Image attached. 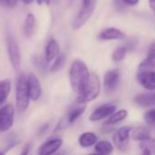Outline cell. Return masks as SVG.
I'll return each mask as SVG.
<instances>
[{
	"label": "cell",
	"instance_id": "obj_1",
	"mask_svg": "<svg viewBox=\"0 0 155 155\" xmlns=\"http://www.w3.org/2000/svg\"><path fill=\"white\" fill-rule=\"evenodd\" d=\"M90 73L86 64L81 60H75L69 68V83L73 92L79 94L87 83Z\"/></svg>",
	"mask_w": 155,
	"mask_h": 155
},
{
	"label": "cell",
	"instance_id": "obj_2",
	"mask_svg": "<svg viewBox=\"0 0 155 155\" xmlns=\"http://www.w3.org/2000/svg\"><path fill=\"white\" fill-rule=\"evenodd\" d=\"M100 81L97 74H90L87 83L84 84L81 91L78 94V102L87 104L95 100L100 93Z\"/></svg>",
	"mask_w": 155,
	"mask_h": 155
},
{
	"label": "cell",
	"instance_id": "obj_3",
	"mask_svg": "<svg viewBox=\"0 0 155 155\" xmlns=\"http://www.w3.org/2000/svg\"><path fill=\"white\" fill-rule=\"evenodd\" d=\"M29 94L26 84V77L24 74H20L16 80V109L20 113L26 111L29 104Z\"/></svg>",
	"mask_w": 155,
	"mask_h": 155
},
{
	"label": "cell",
	"instance_id": "obj_4",
	"mask_svg": "<svg viewBox=\"0 0 155 155\" xmlns=\"http://www.w3.org/2000/svg\"><path fill=\"white\" fill-rule=\"evenodd\" d=\"M5 46L12 67L14 68V70L18 71L21 63V52L16 39L10 34L6 35Z\"/></svg>",
	"mask_w": 155,
	"mask_h": 155
},
{
	"label": "cell",
	"instance_id": "obj_5",
	"mask_svg": "<svg viewBox=\"0 0 155 155\" xmlns=\"http://www.w3.org/2000/svg\"><path fill=\"white\" fill-rule=\"evenodd\" d=\"M97 0H88L82 1V6L79 9L75 20L73 21V29L78 30L81 28L92 15Z\"/></svg>",
	"mask_w": 155,
	"mask_h": 155
},
{
	"label": "cell",
	"instance_id": "obj_6",
	"mask_svg": "<svg viewBox=\"0 0 155 155\" xmlns=\"http://www.w3.org/2000/svg\"><path fill=\"white\" fill-rule=\"evenodd\" d=\"M132 130V126H124L118 129L112 136V141L116 148L120 151H125L130 141V134Z\"/></svg>",
	"mask_w": 155,
	"mask_h": 155
},
{
	"label": "cell",
	"instance_id": "obj_7",
	"mask_svg": "<svg viewBox=\"0 0 155 155\" xmlns=\"http://www.w3.org/2000/svg\"><path fill=\"white\" fill-rule=\"evenodd\" d=\"M14 117L15 108L12 104H5L0 109V133L6 132L12 127Z\"/></svg>",
	"mask_w": 155,
	"mask_h": 155
},
{
	"label": "cell",
	"instance_id": "obj_8",
	"mask_svg": "<svg viewBox=\"0 0 155 155\" xmlns=\"http://www.w3.org/2000/svg\"><path fill=\"white\" fill-rule=\"evenodd\" d=\"M26 84L29 98L32 101H37L42 94V87L38 78L36 76L35 74L30 73L26 77Z\"/></svg>",
	"mask_w": 155,
	"mask_h": 155
},
{
	"label": "cell",
	"instance_id": "obj_9",
	"mask_svg": "<svg viewBox=\"0 0 155 155\" xmlns=\"http://www.w3.org/2000/svg\"><path fill=\"white\" fill-rule=\"evenodd\" d=\"M120 82V71L118 69H112L104 74L103 77V88L106 93L113 92Z\"/></svg>",
	"mask_w": 155,
	"mask_h": 155
},
{
	"label": "cell",
	"instance_id": "obj_10",
	"mask_svg": "<svg viewBox=\"0 0 155 155\" xmlns=\"http://www.w3.org/2000/svg\"><path fill=\"white\" fill-rule=\"evenodd\" d=\"M117 109V106L113 104H105L98 108H96L90 116V121L98 122L108 118L111 114H113Z\"/></svg>",
	"mask_w": 155,
	"mask_h": 155
},
{
	"label": "cell",
	"instance_id": "obj_11",
	"mask_svg": "<svg viewBox=\"0 0 155 155\" xmlns=\"http://www.w3.org/2000/svg\"><path fill=\"white\" fill-rule=\"evenodd\" d=\"M137 81L147 90H155V72L144 70L137 74Z\"/></svg>",
	"mask_w": 155,
	"mask_h": 155
},
{
	"label": "cell",
	"instance_id": "obj_12",
	"mask_svg": "<svg viewBox=\"0 0 155 155\" xmlns=\"http://www.w3.org/2000/svg\"><path fill=\"white\" fill-rule=\"evenodd\" d=\"M62 144H63V141L61 139L56 138V139L48 140L40 145L37 153L39 155H49L55 153L62 146Z\"/></svg>",
	"mask_w": 155,
	"mask_h": 155
},
{
	"label": "cell",
	"instance_id": "obj_13",
	"mask_svg": "<svg viewBox=\"0 0 155 155\" xmlns=\"http://www.w3.org/2000/svg\"><path fill=\"white\" fill-rule=\"evenodd\" d=\"M85 110H86V104L76 101V104H74V106L68 113L66 119L63 120L64 122H66V125L67 124H74L79 118V116L83 114Z\"/></svg>",
	"mask_w": 155,
	"mask_h": 155
},
{
	"label": "cell",
	"instance_id": "obj_14",
	"mask_svg": "<svg viewBox=\"0 0 155 155\" xmlns=\"http://www.w3.org/2000/svg\"><path fill=\"white\" fill-rule=\"evenodd\" d=\"M126 35L120 29L115 27H108L104 30H102L100 35L99 38L100 40H122L125 39Z\"/></svg>",
	"mask_w": 155,
	"mask_h": 155
},
{
	"label": "cell",
	"instance_id": "obj_15",
	"mask_svg": "<svg viewBox=\"0 0 155 155\" xmlns=\"http://www.w3.org/2000/svg\"><path fill=\"white\" fill-rule=\"evenodd\" d=\"M133 102L142 107H149L155 105V92L149 94H141L134 97Z\"/></svg>",
	"mask_w": 155,
	"mask_h": 155
},
{
	"label": "cell",
	"instance_id": "obj_16",
	"mask_svg": "<svg viewBox=\"0 0 155 155\" xmlns=\"http://www.w3.org/2000/svg\"><path fill=\"white\" fill-rule=\"evenodd\" d=\"M59 54V45L57 40L50 39L47 44L46 50H45V58L49 63L54 60L57 55Z\"/></svg>",
	"mask_w": 155,
	"mask_h": 155
},
{
	"label": "cell",
	"instance_id": "obj_17",
	"mask_svg": "<svg viewBox=\"0 0 155 155\" xmlns=\"http://www.w3.org/2000/svg\"><path fill=\"white\" fill-rule=\"evenodd\" d=\"M98 141V137L94 133L91 132H86L83 133L79 137V144L82 148H88L90 146H93Z\"/></svg>",
	"mask_w": 155,
	"mask_h": 155
},
{
	"label": "cell",
	"instance_id": "obj_18",
	"mask_svg": "<svg viewBox=\"0 0 155 155\" xmlns=\"http://www.w3.org/2000/svg\"><path fill=\"white\" fill-rule=\"evenodd\" d=\"M35 27H36V18L35 15L33 14H28L26 17L25 23H24V34L25 35L29 38L33 35L34 31H35Z\"/></svg>",
	"mask_w": 155,
	"mask_h": 155
},
{
	"label": "cell",
	"instance_id": "obj_19",
	"mask_svg": "<svg viewBox=\"0 0 155 155\" xmlns=\"http://www.w3.org/2000/svg\"><path fill=\"white\" fill-rule=\"evenodd\" d=\"M139 147L143 154H155V139L150 136L141 141Z\"/></svg>",
	"mask_w": 155,
	"mask_h": 155
},
{
	"label": "cell",
	"instance_id": "obj_20",
	"mask_svg": "<svg viewBox=\"0 0 155 155\" xmlns=\"http://www.w3.org/2000/svg\"><path fill=\"white\" fill-rule=\"evenodd\" d=\"M128 115V112L126 110H120V111H115L113 114H111L107 120L104 122V125H112V124H116L120 122H122V120H124Z\"/></svg>",
	"mask_w": 155,
	"mask_h": 155
},
{
	"label": "cell",
	"instance_id": "obj_21",
	"mask_svg": "<svg viewBox=\"0 0 155 155\" xmlns=\"http://www.w3.org/2000/svg\"><path fill=\"white\" fill-rule=\"evenodd\" d=\"M94 145H95V148H94L95 152L98 154H110L114 150L112 143H111L108 141H100V142H97Z\"/></svg>",
	"mask_w": 155,
	"mask_h": 155
},
{
	"label": "cell",
	"instance_id": "obj_22",
	"mask_svg": "<svg viewBox=\"0 0 155 155\" xmlns=\"http://www.w3.org/2000/svg\"><path fill=\"white\" fill-rule=\"evenodd\" d=\"M132 138L134 141H143V140L150 137V131L146 127L140 126V127H136V128L132 129Z\"/></svg>",
	"mask_w": 155,
	"mask_h": 155
},
{
	"label": "cell",
	"instance_id": "obj_23",
	"mask_svg": "<svg viewBox=\"0 0 155 155\" xmlns=\"http://www.w3.org/2000/svg\"><path fill=\"white\" fill-rule=\"evenodd\" d=\"M11 90V82L9 79H5L0 81V104H2L6 98Z\"/></svg>",
	"mask_w": 155,
	"mask_h": 155
},
{
	"label": "cell",
	"instance_id": "obj_24",
	"mask_svg": "<svg viewBox=\"0 0 155 155\" xmlns=\"http://www.w3.org/2000/svg\"><path fill=\"white\" fill-rule=\"evenodd\" d=\"M65 61H66V55H65V54H58L57 55V57L55 58L54 63L50 66V69H49L50 72L56 73V72H58L59 70H61L62 67L65 64Z\"/></svg>",
	"mask_w": 155,
	"mask_h": 155
},
{
	"label": "cell",
	"instance_id": "obj_25",
	"mask_svg": "<svg viewBox=\"0 0 155 155\" xmlns=\"http://www.w3.org/2000/svg\"><path fill=\"white\" fill-rule=\"evenodd\" d=\"M33 63L35 66L40 71H46L48 68V62L46 60L45 57L41 55H34Z\"/></svg>",
	"mask_w": 155,
	"mask_h": 155
},
{
	"label": "cell",
	"instance_id": "obj_26",
	"mask_svg": "<svg viewBox=\"0 0 155 155\" xmlns=\"http://www.w3.org/2000/svg\"><path fill=\"white\" fill-rule=\"evenodd\" d=\"M127 47L126 46H121L116 48L111 55V58L114 62H121L122 60L124 59L126 54H127Z\"/></svg>",
	"mask_w": 155,
	"mask_h": 155
},
{
	"label": "cell",
	"instance_id": "obj_27",
	"mask_svg": "<svg viewBox=\"0 0 155 155\" xmlns=\"http://www.w3.org/2000/svg\"><path fill=\"white\" fill-rule=\"evenodd\" d=\"M150 68H155V57L154 58H146L139 64V71L149 70Z\"/></svg>",
	"mask_w": 155,
	"mask_h": 155
},
{
	"label": "cell",
	"instance_id": "obj_28",
	"mask_svg": "<svg viewBox=\"0 0 155 155\" xmlns=\"http://www.w3.org/2000/svg\"><path fill=\"white\" fill-rule=\"evenodd\" d=\"M144 119L145 121L149 124H152V125H154L155 124V108L148 111L145 115H144Z\"/></svg>",
	"mask_w": 155,
	"mask_h": 155
},
{
	"label": "cell",
	"instance_id": "obj_29",
	"mask_svg": "<svg viewBox=\"0 0 155 155\" xmlns=\"http://www.w3.org/2000/svg\"><path fill=\"white\" fill-rule=\"evenodd\" d=\"M17 0H0V5L6 7H13L16 5Z\"/></svg>",
	"mask_w": 155,
	"mask_h": 155
},
{
	"label": "cell",
	"instance_id": "obj_30",
	"mask_svg": "<svg viewBox=\"0 0 155 155\" xmlns=\"http://www.w3.org/2000/svg\"><path fill=\"white\" fill-rule=\"evenodd\" d=\"M113 4H114V6L115 8L118 10V11H122L125 8V4L122 0H113Z\"/></svg>",
	"mask_w": 155,
	"mask_h": 155
},
{
	"label": "cell",
	"instance_id": "obj_31",
	"mask_svg": "<svg viewBox=\"0 0 155 155\" xmlns=\"http://www.w3.org/2000/svg\"><path fill=\"white\" fill-rule=\"evenodd\" d=\"M155 57V41H153L151 45L150 48L147 52V58H154Z\"/></svg>",
	"mask_w": 155,
	"mask_h": 155
},
{
	"label": "cell",
	"instance_id": "obj_32",
	"mask_svg": "<svg viewBox=\"0 0 155 155\" xmlns=\"http://www.w3.org/2000/svg\"><path fill=\"white\" fill-rule=\"evenodd\" d=\"M126 5H135L139 3L140 0H122Z\"/></svg>",
	"mask_w": 155,
	"mask_h": 155
},
{
	"label": "cell",
	"instance_id": "obj_33",
	"mask_svg": "<svg viewBox=\"0 0 155 155\" xmlns=\"http://www.w3.org/2000/svg\"><path fill=\"white\" fill-rule=\"evenodd\" d=\"M29 150H30V143H27V144L25 146L24 150L21 152V154H27L28 152H29Z\"/></svg>",
	"mask_w": 155,
	"mask_h": 155
},
{
	"label": "cell",
	"instance_id": "obj_34",
	"mask_svg": "<svg viewBox=\"0 0 155 155\" xmlns=\"http://www.w3.org/2000/svg\"><path fill=\"white\" fill-rule=\"evenodd\" d=\"M38 5H42V4H46V5H49L50 4V0H37Z\"/></svg>",
	"mask_w": 155,
	"mask_h": 155
},
{
	"label": "cell",
	"instance_id": "obj_35",
	"mask_svg": "<svg viewBox=\"0 0 155 155\" xmlns=\"http://www.w3.org/2000/svg\"><path fill=\"white\" fill-rule=\"evenodd\" d=\"M149 5L150 7L155 12V0H149Z\"/></svg>",
	"mask_w": 155,
	"mask_h": 155
},
{
	"label": "cell",
	"instance_id": "obj_36",
	"mask_svg": "<svg viewBox=\"0 0 155 155\" xmlns=\"http://www.w3.org/2000/svg\"><path fill=\"white\" fill-rule=\"evenodd\" d=\"M20 1L23 2L26 5H30V4H32L34 2V0H20Z\"/></svg>",
	"mask_w": 155,
	"mask_h": 155
}]
</instances>
